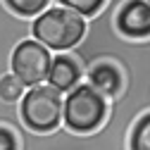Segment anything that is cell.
<instances>
[{"label": "cell", "mask_w": 150, "mask_h": 150, "mask_svg": "<svg viewBox=\"0 0 150 150\" xmlns=\"http://www.w3.org/2000/svg\"><path fill=\"white\" fill-rule=\"evenodd\" d=\"M19 122L33 134H50L62 126V93L50 86H33L29 88L22 100L17 103Z\"/></svg>", "instance_id": "cell-3"}, {"label": "cell", "mask_w": 150, "mask_h": 150, "mask_svg": "<svg viewBox=\"0 0 150 150\" xmlns=\"http://www.w3.org/2000/svg\"><path fill=\"white\" fill-rule=\"evenodd\" d=\"M24 93H26L24 83L17 79L12 71H7L5 76H0V100H3V103H12V105H17V103L22 100Z\"/></svg>", "instance_id": "cell-11"}, {"label": "cell", "mask_w": 150, "mask_h": 150, "mask_svg": "<svg viewBox=\"0 0 150 150\" xmlns=\"http://www.w3.org/2000/svg\"><path fill=\"white\" fill-rule=\"evenodd\" d=\"M110 3V0H57V7L71 10L83 19H93L96 14H100V10Z\"/></svg>", "instance_id": "cell-10"}, {"label": "cell", "mask_w": 150, "mask_h": 150, "mask_svg": "<svg viewBox=\"0 0 150 150\" xmlns=\"http://www.w3.org/2000/svg\"><path fill=\"white\" fill-rule=\"evenodd\" d=\"M19 148V141H17L14 131L7 126H0V150H17Z\"/></svg>", "instance_id": "cell-12"}, {"label": "cell", "mask_w": 150, "mask_h": 150, "mask_svg": "<svg viewBox=\"0 0 150 150\" xmlns=\"http://www.w3.org/2000/svg\"><path fill=\"white\" fill-rule=\"evenodd\" d=\"M107 110L110 105L98 91H93L88 83H79L62 100V126L81 136L93 134L107 119Z\"/></svg>", "instance_id": "cell-2"}, {"label": "cell", "mask_w": 150, "mask_h": 150, "mask_svg": "<svg viewBox=\"0 0 150 150\" xmlns=\"http://www.w3.org/2000/svg\"><path fill=\"white\" fill-rule=\"evenodd\" d=\"M3 5L19 19H36L41 12L48 10L50 0H3Z\"/></svg>", "instance_id": "cell-8"}, {"label": "cell", "mask_w": 150, "mask_h": 150, "mask_svg": "<svg viewBox=\"0 0 150 150\" xmlns=\"http://www.w3.org/2000/svg\"><path fill=\"white\" fill-rule=\"evenodd\" d=\"M145 3H148V5H150V0H145Z\"/></svg>", "instance_id": "cell-13"}, {"label": "cell", "mask_w": 150, "mask_h": 150, "mask_svg": "<svg viewBox=\"0 0 150 150\" xmlns=\"http://www.w3.org/2000/svg\"><path fill=\"white\" fill-rule=\"evenodd\" d=\"M115 31L126 41L150 38V5L145 0H124L115 12Z\"/></svg>", "instance_id": "cell-5"}, {"label": "cell", "mask_w": 150, "mask_h": 150, "mask_svg": "<svg viewBox=\"0 0 150 150\" xmlns=\"http://www.w3.org/2000/svg\"><path fill=\"white\" fill-rule=\"evenodd\" d=\"M129 150H150V112L141 115L129 131Z\"/></svg>", "instance_id": "cell-9"}, {"label": "cell", "mask_w": 150, "mask_h": 150, "mask_svg": "<svg viewBox=\"0 0 150 150\" xmlns=\"http://www.w3.org/2000/svg\"><path fill=\"white\" fill-rule=\"evenodd\" d=\"M86 19L64 7H50L31 19V38L55 52L74 50L86 36Z\"/></svg>", "instance_id": "cell-1"}, {"label": "cell", "mask_w": 150, "mask_h": 150, "mask_svg": "<svg viewBox=\"0 0 150 150\" xmlns=\"http://www.w3.org/2000/svg\"><path fill=\"white\" fill-rule=\"evenodd\" d=\"M50 62H52V55L48 48L36 43L33 38H24L14 45L10 55V71L24 83V88L26 86L33 88L48 79Z\"/></svg>", "instance_id": "cell-4"}, {"label": "cell", "mask_w": 150, "mask_h": 150, "mask_svg": "<svg viewBox=\"0 0 150 150\" xmlns=\"http://www.w3.org/2000/svg\"><path fill=\"white\" fill-rule=\"evenodd\" d=\"M81 76H83V69H81L79 60L67 55V52H60V55H55L52 62H50L48 86L55 88L57 93H69L71 88L79 86Z\"/></svg>", "instance_id": "cell-7"}, {"label": "cell", "mask_w": 150, "mask_h": 150, "mask_svg": "<svg viewBox=\"0 0 150 150\" xmlns=\"http://www.w3.org/2000/svg\"><path fill=\"white\" fill-rule=\"evenodd\" d=\"M86 79H88V86L93 91H98L105 100H112L122 91V83H124V76L115 62L110 60H91L86 67Z\"/></svg>", "instance_id": "cell-6"}]
</instances>
